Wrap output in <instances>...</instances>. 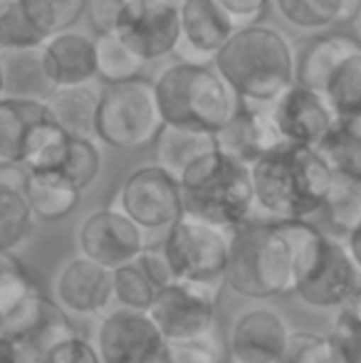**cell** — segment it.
Here are the masks:
<instances>
[{"label":"cell","instance_id":"obj_1","mask_svg":"<svg viewBox=\"0 0 361 363\" xmlns=\"http://www.w3.org/2000/svg\"><path fill=\"white\" fill-rule=\"evenodd\" d=\"M255 211L265 220H309L319 216L334 173L317 148L279 144L250 166Z\"/></svg>","mask_w":361,"mask_h":363},{"label":"cell","instance_id":"obj_2","mask_svg":"<svg viewBox=\"0 0 361 363\" xmlns=\"http://www.w3.org/2000/svg\"><path fill=\"white\" fill-rule=\"evenodd\" d=\"M218 74L248 106H270L294 84V50L265 25L240 28L213 60Z\"/></svg>","mask_w":361,"mask_h":363},{"label":"cell","instance_id":"obj_3","mask_svg":"<svg viewBox=\"0 0 361 363\" xmlns=\"http://www.w3.org/2000/svg\"><path fill=\"white\" fill-rule=\"evenodd\" d=\"M282 225L292 245V291L312 309H339L361 287V274L344 240L319 230L309 220Z\"/></svg>","mask_w":361,"mask_h":363},{"label":"cell","instance_id":"obj_4","mask_svg":"<svg viewBox=\"0 0 361 363\" xmlns=\"http://www.w3.org/2000/svg\"><path fill=\"white\" fill-rule=\"evenodd\" d=\"M183 216L211 223L221 230H238L255 220V191L250 166L223 156L206 153L179 176Z\"/></svg>","mask_w":361,"mask_h":363},{"label":"cell","instance_id":"obj_5","mask_svg":"<svg viewBox=\"0 0 361 363\" xmlns=\"http://www.w3.org/2000/svg\"><path fill=\"white\" fill-rule=\"evenodd\" d=\"M223 282L248 299H272L294 289L292 245L279 220H250L231 233Z\"/></svg>","mask_w":361,"mask_h":363},{"label":"cell","instance_id":"obj_6","mask_svg":"<svg viewBox=\"0 0 361 363\" xmlns=\"http://www.w3.org/2000/svg\"><path fill=\"white\" fill-rule=\"evenodd\" d=\"M164 124L216 134L243 109V99L211 65L176 62L154 79Z\"/></svg>","mask_w":361,"mask_h":363},{"label":"cell","instance_id":"obj_7","mask_svg":"<svg viewBox=\"0 0 361 363\" xmlns=\"http://www.w3.org/2000/svg\"><path fill=\"white\" fill-rule=\"evenodd\" d=\"M164 119L156 104L154 82L136 79L106 86L99 96L94 139L111 148H139L159 136Z\"/></svg>","mask_w":361,"mask_h":363},{"label":"cell","instance_id":"obj_8","mask_svg":"<svg viewBox=\"0 0 361 363\" xmlns=\"http://www.w3.org/2000/svg\"><path fill=\"white\" fill-rule=\"evenodd\" d=\"M159 247L174 269L176 282L201 284L211 289L223 284L231 247L228 230L183 216L174 228L166 230Z\"/></svg>","mask_w":361,"mask_h":363},{"label":"cell","instance_id":"obj_9","mask_svg":"<svg viewBox=\"0 0 361 363\" xmlns=\"http://www.w3.org/2000/svg\"><path fill=\"white\" fill-rule=\"evenodd\" d=\"M111 208L121 211L144 233L169 230L183 218L179 178L154 166H141L126 176Z\"/></svg>","mask_w":361,"mask_h":363},{"label":"cell","instance_id":"obj_10","mask_svg":"<svg viewBox=\"0 0 361 363\" xmlns=\"http://www.w3.org/2000/svg\"><path fill=\"white\" fill-rule=\"evenodd\" d=\"M65 131L52 124L45 101L0 99V163L28 171Z\"/></svg>","mask_w":361,"mask_h":363},{"label":"cell","instance_id":"obj_11","mask_svg":"<svg viewBox=\"0 0 361 363\" xmlns=\"http://www.w3.org/2000/svg\"><path fill=\"white\" fill-rule=\"evenodd\" d=\"M114 35L144 62L176 52L181 10L176 0H124Z\"/></svg>","mask_w":361,"mask_h":363},{"label":"cell","instance_id":"obj_12","mask_svg":"<svg viewBox=\"0 0 361 363\" xmlns=\"http://www.w3.org/2000/svg\"><path fill=\"white\" fill-rule=\"evenodd\" d=\"M216 291L218 289L188 282H174L156 291L149 316L166 344H188L213 334Z\"/></svg>","mask_w":361,"mask_h":363},{"label":"cell","instance_id":"obj_13","mask_svg":"<svg viewBox=\"0 0 361 363\" xmlns=\"http://www.w3.org/2000/svg\"><path fill=\"white\" fill-rule=\"evenodd\" d=\"M77 247L79 255L89 262L114 272L124 264H134L149 245H146V233L139 225L131 223L116 208H104L94 211L79 225Z\"/></svg>","mask_w":361,"mask_h":363},{"label":"cell","instance_id":"obj_14","mask_svg":"<svg viewBox=\"0 0 361 363\" xmlns=\"http://www.w3.org/2000/svg\"><path fill=\"white\" fill-rule=\"evenodd\" d=\"M94 349L101 363H161L166 339L149 314L114 309L101 316Z\"/></svg>","mask_w":361,"mask_h":363},{"label":"cell","instance_id":"obj_15","mask_svg":"<svg viewBox=\"0 0 361 363\" xmlns=\"http://www.w3.org/2000/svg\"><path fill=\"white\" fill-rule=\"evenodd\" d=\"M267 114H270L279 139L309 148L322 144L324 136L332 131L334 121H337L327 99L319 91L307 89L297 82L267 106Z\"/></svg>","mask_w":361,"mask_h":363},{"label":"cell","instance_id":"obj_16","mask_svg":"<svg viewBox=\"0 0 361 363\" xmlns=\"http://www.w3.org/2000/svg\"><path fill=\"white\" fill-rule=\"evenodd\" d=\"M289 339V326L270 306L248 309L233 321L228 354L233 363H279Z\"/></svg>","mask_w":361,"mask_h":363},{"label":"cell","instance_id":"obj_17","mask_svg":"<svg viewBox=\"0 0 361 363\" xmlns=\"http://www.w3.org/2000/svg\"><path fill=\"white\" fill-rule=\"evenodd\" d=\"M181 10V40L176 52L181 62L211 65L223 45L235 33L233 23L226 18L213 0H193L179 5Z\"/></svg>","mask_w":361,"mask_h":363},{"label":"cell","instance_id":"obj_18","mask_svg":"<svg viewBox=\"0 0 361 363\" xmlns=\"http://www.w3.org/2000/svg\"><path fill=\"white\" fill-rule=\"evenodd\" d=\"M57 306L79 316H99L114 301L111 272L87 257H72L55 279Z\"/></svg>","mask_w":361,"mask_h":363},{"label":"cell","instance_id":"obj_19","mask_svg":"<svg viewBox=\"0 0 361 363\" xmlns=\"http://www.w3.org/2000/svg\"><path fill=\"white\" fill-rule=\"evenodd\" d=\"M213 139H216V151L245 166H252L262 153L284 144L272 126L267 106L248 104H243V109L223 129H218Z\"/></svg>","mask_w":361,"mask_h":363},{"label":"cell","instance_id":"obj_20","mask_svg":"<svg viewBox=\"0 0 361 363\" xmlns=\"http://www.w3.org/2000/svg\"><path fill=\"white\" fill-rule=\"evenodd\" d=\"M43 62L48 79L55 89L60 86H82L96 77L94 38L77 30L55 33L43 45Z\"/></svg>","mask_w":361,"mask_h":363},{"label":"cell","instance_id":"obj_21","mask_svg":"<svg viewBox=\"0 0 361 363\" xmlns=\"http://www.w3.org/2000/svg\"><path fill=\"white\" fill-rule=\"evenodd\" d=\"M57 33L48 0H8L0 8V52L40 50Z\"/></svg>","mask_w":361,"mask_h":363},{"label":"cell","instance_id":"obj_22","mask_svg":"<svg viewBox=\"0 0 361 363\" xmlns=\"http://www.w3.org/2000/svg\"><path fill=\"white\" fill-rule=\"evenodd\" d=\"M357 52H361V43L354 35H317V38L307 40L299 48V52H294V82L322 94L334 69Z\"/></svg>","mask_w":361,"mask_h":363},{"label":"cell","instance_id":"obj_23","mask_svg":"<svg viewBox=\"0 0 361 363\" xmlns=\"http://www.w3.org/2000/svg\"><path fill=\"white\" fill-rule=\"evenodd\" d=\"M33 211L25 196V171L0 166V255H10L33 233Z\"/></svg>","mask_w":361,"mask_h":363},{"label":"cell","instance_id":"obj_24","mask_svg":"<svg viewBox=\"0 0 361 363\" xmlns=\"http://www.w3.org/2000/svg\"><path fill=\"white\" fill-rule=\"evenodd\" d=\"M99 96L94 86H60L45 99L48 114L57 129L74 139H94L96 126V109H99Z\"/></svg>","mask_w":361,"mask_h":363},{"label":"cell","instance_id":"obj_25","mask_svg":"<svg viewBox=\"0 0 361 363\" xmlns=\"http://www.w3.org/2000/svg\"><path fill=\"white\" fill-rule=\"evenodd\" d=\"M25 196L33 218L43 223L67 218L82 201V191L55 171H25Z\"/></svg>","mask_w":361,"mask_h":363},{"label":"cell","instance_id":"obj_26","mask_svg":"<svg viewBox=\"0 0 361 363\" xmlns=\"http://www.w3.org/2000/svg\"><path fill=\"white\" fill-rule=\"evenodd\" d=\"M0 69H3V96L45 101L55 91L45 72L43 50L0 52Z\"/></svg>","mask_w":361,"mask_h":363},{"label":"cell","instance_id":"obj_27","mask_svg":"<svg viewBox=\"0 0 361 363\" xmlns=\"http://www.w3.org/2000/svg\"><path fill=\"white\" fill-rule=\"evenodd\" d=\"M156 144V166L169 171L171 176L179 178L193 161L203 158L206 153L216 151V139L208 131L183 129V126L164 124L159 136L154 139Z\"/></svg>","mask_w":361,"mask_h":363},{"label":"cell","instance_id":"obj_28","mask_svg":"<svg viewBox=\"0 0 361 363\" xmlns=\"http://www.w3.org/2000/svg\"><path fill=\"white\" fill-rule=\"evenodd\" d=\"M317 153L334 176L361 183V121L337 119Z\"/></svg>","mask_w":361,"mask_h":363},{"label":"cell","instance_id":"obj_29","mask_svg":"<svg viewBox=\"0 0 361 363\" xmlns=\"http://www.w3.org/2000/svg\"><path fill=\"white\" fill-rule=\"evenodd\" d=\"M277 10L292 28L319 33L359 13L361 0H274Z\"/></svg>","mask_w":361,"mask_h":363},{"label":"cell","instance_id":"obj_30","mask_svg":"<svg viewBox=\"0 0 361 363\" xmlns=\"http://www.w3.org/2000/svg\"><path fill=\"white\" fill-rule=\"evenodd\" d=\"M96 77L109 86L136 82L144 74L146 62L134 55L116 35H96L94 38Z\"/></svg>","mask_w":361,"mask_h":363},{"label":"cell","instance_id":"obj_31","mask_svg":"<svg viewBox=\"0 0 361 363\" xmlns=\"http://www.w3.org/2000/svg\"><path fill=\"white\" fill-rule=\"evenodd\" d=\"M322 96L337 119L361 121V52L347 57L334 69Z\"/></svg>","mask_w":361,"mask_h":363},{"label":"cell","instance_id":"obj_32","mask_svg":"<svg viewBox=\"0 0 361 363\" xmlns=\"http://www.w3.org/2000/svg\"><path fill=\"white\" fill-rule=\"evenodd\" d=\"M327 339L337 363H361V287L334 309Z\"/></svg>","mask_w":361,"mask_h":363},{"label":"cell","instance_id":"obj_33","mask_svg":"<svg viewBox=\"0 0 361 363\" xmlns=\"http://www.w3.org/2000/svg\"><path fill=\"white\" fill-rule=\"evenodd\" d=\"M319 216L334 230V238H339V235L347 238L361 223V183L334 176Z\"/></svg>","mask_w":361,"mask_h":363},{"label":"cell","instance_id":"obj_34","mask_svg":"<svg viewBox=\"0 0 361 363\" xmlns=\"http://www.w3.org/2000/svg\"><path fill=\"white\" fill-rule=\"evenodd\" d=\"M38 284L13 255H0V329L28 304Z\"/></svg>","mask_w":361,"mask_h":363},{"label":"cell","instance_id":"obj_35","mask_svg":"<svg viewBox=\"0 0 361 363\" xmlns=\"http://www.w3.org/2000/svg\"><path fill=\"white\" fill-rule=\"evenodd\" d=\"M99 171H101V153L96 148L94 139H74V136H70L55 173L65 176L70 183H74L84 193L96 181Z\"/></svg>","mask_w":361,"mask_h":363},{"label":"cell","instance_id":"obj_36","mask_svg":"<svg viewBox=\"0 0 361 363\" xmlns=\"http://www.w3.org/2000/svg\"><path fill=\"white\" fill-rule=\"evenodd\" d=\"M111 289H114V301H119V309L144 311V314H149L151 304H154V299H156V289L151 287L149 279L141 274L136 262L124 264V267L111 272Z\"/></svg>","mask_w":361,"mask_h":363},{"label":"cell","instance_id":"obj_37","mask_svg":"<svg viewBox=\"0 0 361 363\" xmlns=\"http://www.w3.org/2000/svg\"><path fill=\"white\" fill-rule=\"evenodd\" d=\"M279 363H337L327 334L314 331H289L287 346Z\"/></svg>","mask_w":361,"mask_h":363},{"label":"cell","instance_id":"obj_38","mask_svg":"<svg viewBox=\"0 0 361 363\" xmlns=\"http://www.w3.org/2000/svg\"><path fill=\"white\" fill-rule=\"evenodd\" d=\"M35 363H101L94 344L82 339L79 334H70L65 339L55 341L50 349L35 359Z\"/></svg>","mask_w":361,"mask_h":363},{"label":"cell","instance_id":"obj_39","mask_svg":"<svg viewBox=\"0 0 361 363\" xmlns=\"http://www.w3.org/2000/svg\"><path fill=\"white\" fill-rule=\"evenodd\" d=\"M136 267L141 269V274L149 279L151 287H154L156 291L176 282L174 269H171L169 259L164 257V252H161L159 245H156V247H146L144 252L139 255V259H136Z\"/></svg>","mask_w":361,"mask_h":363},{"label":"cell","instance_id":"obj_40","mask_svg":"<svg viewBox=\"0 0 361 363\" xmlns=\"http://www.w3.org/2000/svg\"><path fill=\"white\" fill-rule=\"evenodd\" d=\"M218 8L226 13V18L233 23V28H250L257 25V20L265 15L270 0H213Z\"/></svg>","mask_w":361,"mask_h":363},{"label":"cell","instance_id":"obj_41","mask_svg":"<svg viewBox=\"0 0 361 363\" xmlns=\"http://www.w3.org/2000/svg\"><path fill=\"white\" fill-rule=\"evenodd\" d=\"M121 5H124V0H89L87 13L96 35H114Z\"/></svg>","mask_w":361,"mask_h":363},{"label":"cell","instance_id":"obj_42","mask_svg":"<svg viewBox=\"0 0 361 363\" xmlns=\"http://www.w3.org/2000/svg\"><path fill=\"white\" fill-rule=\"evenodd\" d=\"M48 3L52 5L57 33H62V30H72V25L77 23L84 10H87L89 0H48Z\"/></svg>","mask_w":361,"mask_h":363},{"label":"cell","instance_id":"obj_43","mask_svg":"<svg viewBox=\"0 0 361 363\" xmlns=\"http://www.w3.org/2000/svg\"><path fill=\"white\" fill-rule=\"evenodd\" d=\"M344 245H347L349 257H352V262L357 264V269L361 274V223L347 235V238H344Z\"/></svg>","mask_w":361,"mask_h":363},{"label":"cell","instance_id":"obj_44","mask_svg":"<svg viewBox=\"0 0 361 363\" xmlns=\"http://www.w3.org/2000/svg\"><path fill=\"white\" fill-rule=\"evenodd\" d=\"M0 363H30L15 346L0 341Z\"/></svg>","mask_w":361,"mask_h":363},{"label":"cell","instance_id":"obj_45","mask_svg":"<svg viewBox=\"0 0 361 363\" xmlns=\"http://www.w3.org/2000/svg\"><path fill=\"white\" fill-rule=\"evenodd\" d=\"M0 99H3V69H0Z\"/></svg>","mask_w":361,"mask_h":363},{"label":"cell","instance_id":"obj_46","mask_svg":"<svg viewBox=\"0 0 361 363\" xmlns=\"http://www.w3.org/2000/svg\"><path fill=\"white\" fill-rule=\"evenodd\" d=\"M357 25H359V33H361V8H359V13H357Z\"/></svg>","mask_w":361,"mask_h":363},{"label":"cell","instance_id":"obj_47","mask_svg":"<svg viewBox=\"0 0 361 363\" xmlns=\"http://www.w3.org/2000/svg\"><path fill=\"white\" fill-rule=\"evenodd\" d=\"M176 3H179V5H183V3H193V0H176Z\"/></svg>","mask_w":361,"mask_h":363},{"label":"cell","instance_id":"obj_48","mask_svg":"<svg viewBox=\"0 0 361 363\" xmlns=\"http://www.w3.org/2000/svg\"><path fill=\"white\" fill-rule=\"evenodd\" d=\"M0 166H3V163H0Z\"/></svg>","mask_w":361,"mask_h":363},{"label":"cell","instance_id":"obj_49","mask_svg":"<svg viewBox=\"0 0 361 363\" xmlns=\"http://www.w3.org/2000/svg\"><path fill=\"white\" fill-rule=\"evenodd\" d=\"M0 3H3V0H0Z\"/></svg>","mask_w":361,"mask_h":363}]
</instances>
